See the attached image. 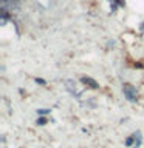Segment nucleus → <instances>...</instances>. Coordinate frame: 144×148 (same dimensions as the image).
Instances as JSON below:
<instances>
[{"label":"nucleus","mask_w":144,"mask_h":148,"mask_svg":"<svg viewBox=\"0 0 144 148\" xmlns=\"http://www.w3.org/2000/svg\"><path fill=\"white\" fill-rule=\"evenodd\" d=\"M123 91H124V96L127 97V100L135 102L136 99H138V93H136V88H135L133 85H130V83H124Z\"/></svg>","instance_id":"f257e3e1"},{"label":"nucleus","mask_w":144,"mask_h":148,"mask_svg":"<svg viewBox=\"0 0 144 148\" xmlns=\"http://www.w3.org/2000/svg\"><path fill=\"white\" fill-rule=\"evenodd\" d=\"M65 86H67V90L70 91V93L73 94V96L81 97L82 91L78 88V85H76V82H74V80H71V79H68V80H65Z\"/></svg>","instance_id":"f03ea898"},{"label":"nucleus","mask_w":144,"mask_h":148,"mask_svg":"<svg viewBox=\"0 0 144 148\" xmlns=\"http://www.w3.org/2000/svg\"><path fill=\"white\" fill-rule=\"evenodd\" d=\"M81 82L84 83V85L90 86V88H93V90L99 88V83L94 80V79H92V77H82V79H81Z\"/></svg>","instance_id":"7ed1b4c3"},{"label":"nucleus","mask_w":144,"mask_h":148,"mask_svg":"<svg viewBox=\"0 0 144 148\" xmlns=\"http://www.w3.org/2000/svg\"><path fill=\"white\" fill-rule=\"evenodd\" d=\"M135 136H136V140H135V145L132 147V148H139V145H141V140H143V137H141V133H139V131H136V133H135Z\"/></svg>","instance_id":"20e7f679"},{"label":"nucleus","mask_w":144,"mask_h":148,"mask_svg":"<svg viewBox=\"0 0 144 148\" xmlns=\"http://www.w3.org/2000/svg\"><path fill=\"white\" fill-rule=\"evenodd\" d=\"M135 140H136V136H135V134L130 136V137L126 139V145H127V147H133V145H135Z\"/></svg>","instance_id":"39448f33"},{"label":"nucleus","mask_w":144,"mask_h":148,"mask_svg":"<svg viewBox=\"0 0 144 148\" xmlns=\"http://www.w3.org/2000/svg\"><path fill=\"white\" fill-rule=\"evenodd\" d=\"M48 113H50V110H37V114L39 116H45V114H48Z\"/></svg>","instance_id":"423d86ee"},{"label":"nucleus","mask_w":144,"mask_h":148,"mask_svg":"<svg viewBox=\"0 0 144 148\" xmlns=\"http://www.w3.org/2000/svg\"><path fill=\"white\" fill-rule=\"evenodd\" d=\"M47 123V119H45V117H39V119H37V125H45Z\"/></svg>","instance_id":"0eeeda50"},{"label":"nucleus","mask_w":144,"mask_h":148,"mask_svg":"<svg viewBox=\"0 0 144 148\" xmlns=\"http://www.w3.org/2000/svg\"><path fill=\"white\" fill-rule=\"evenodd\" d=\"M36 82L40 83V85H45V80H44V79H36Z\"/></svg>","instance_id":"6e6552de"},{"label":"nucleus","mask_w":144,"mask_h":148,"mask_svg":"<svg viewBox=\"0 0 144 148\" xmlns=\"http://www.w3.org/2000/svg\"><path fill=\"white\" fill-rule=\"evenodd\" d=\"M141 28H143V29H144V23H143V26H141Z\"/></svg>","instance_id":"1a4fd4ad"}]
</instances>
